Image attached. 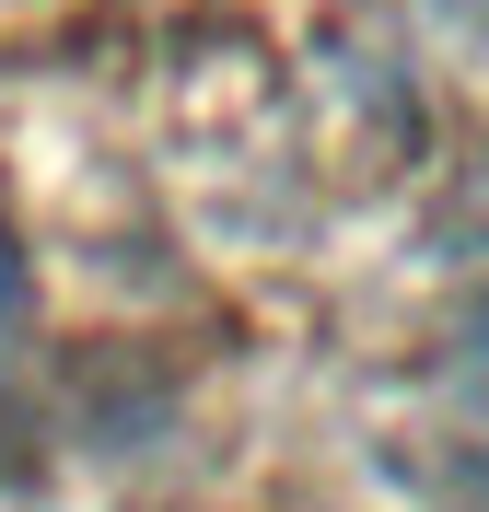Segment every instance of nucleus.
<instances>
[{
    "label": "nucleus",
    "mask_w": 489,
    "mask_h": 512,
    "mask_svg": "<svg viewBox=\"0 0 489 512\" xmlns=\"http://www.w3.org/2000/svg\"><path fill=\"white\" fill-rule=\"evenodd\" d=\"M478 268H489V256H478Z\"/></svg>",
    "instance_id": "nucleus-1"
}]
</instances>
